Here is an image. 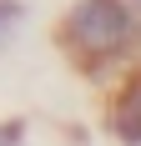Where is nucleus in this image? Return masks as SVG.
<instances>
[{
	"label": "nucleus",
	"instance_id": "4",
	"mask_svg": "<svg viewBox=\"0 0 141 146\" xmlns=\"http://www.w3.org/2000/svg\"><path fill=\"white\" fill-rule=\"evenodd\" d=\"M126 5H131V15H136V25H141V0H126Z\"/></svg>",
	"mask_w": 141,
	"mask_h": 146
},
{
	"label": "nucleus",
	"instance_id": "3",
	"mask_svg": "<svg viewBox=\"0 0 141 146\" xmlns=\"http://www.w3.org/2000/svg\"><path fill=\"white\" fill-rule=\"evenodd\" d=\"M25 141V121H0V146H20Z\"/></svg>",
	"mask_w": 141,
	"mask_h": 146
},
{
	"label": "nucleus",
	"instance_id": "2",
	"mask_svg": "<svg viewBox=\"0 0 141 146\" xmlns=\"http://www.w3.org/2000/svg\"><path fill=\"white\" fill-rule=\"evenodd\" d=\"M20 20H25V0H0V45H10Z\"/></svg>",
	"mask_w": 141,
	"mask_h": 146
},
{
	"label": "nucleus",
	"instance_id": "1",
	"mask_svg": "<svg viewBox=\"0 0 141 146\" xmlns=\"http://www.w3.org/2000/svg\"><path fill=\"white\" fill-rule=\"evenodd\" d=\"M56 40L76 71L101 76L141 45V25H136L126 0H76L61 20Z\"/></svg>",
	"mask_w": 141,
	"mask_h": 146
}]
</instances>
